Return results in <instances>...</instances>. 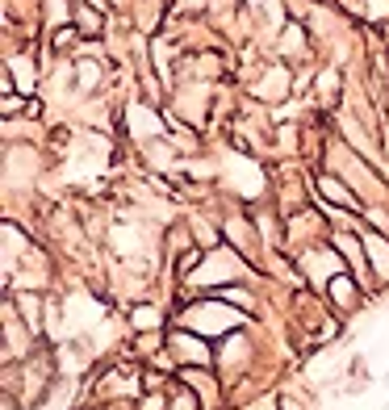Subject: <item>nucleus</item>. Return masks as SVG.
I'll use <instances>...</instances> for the list:
<instances>
[{"label":"nucleus","mask_w":389,"mask_h":410,"mask_svg":"<svg viewBox=\"0 0 389 410\" xmlns=\"http://www.w3.org/2000/svg\"><path fill=\"white\" fill-rule=\"evenodd\" d=\"M369 251H373V260H377V268H381V277H389V247L377 239V235H369Z\"/></svg>","instance_id":"1"}]
</instances>
